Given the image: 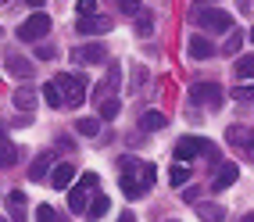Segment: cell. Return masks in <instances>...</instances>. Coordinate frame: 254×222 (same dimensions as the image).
I'll return each mask as SVG.
<instances>
[{"label":"cell","instance_id":"cell-1","mask_svg":"<svg viewBox=\"0 0 254 222\" xmlns=\"http://www.w3.org/2000/svg\"><path fill=\"white\" fill-rule=\"evenodd\" d=\"M118 168H122V179H118V186H122V194L129 201H136L143 197L150 186H154V176H158V168L150 165V161H136V158H122L118 161Z\"/></svg>","mask_w":254,"mask_h":222},{"label":"cell","instance_id":"cell-2","mask_svg":"<svg viewBox=\"0 0 254 222\" xmlns=\"http://www.w3.org/2000/svg\"><path fill=\"white\" fill-rule=\"evenodd\" d=\"M190 22L197 29H208V32H229L233 29V18L222 11V7H208V4H197L190 11Z\"/></svg>","mask_w":254,"mask_h":222},{"label":"cell","instance_id":"cell-3","mask_svg":"<svg viewBox=\"0 0 254 222\" xmlns=\"http://www.w3.org/2000/svg\"><path fill=\"white\" fill-rule=\"evenodd\" d=\"M54 86H58V93H61V104L79 108L82 100H86V79H82V75H68V72H61V75L54 79Z\"/></svg>","mask_w":254,"mask_h":222},{"label":"cell","instance_id":"cell-4","mask_svg":"<svg viewBox=\"0 0 254 222\" xmlns=\"http://www.w3.org/2000/svg\"><path fill=\"white\" fill-rule=\"evenodd\" d=\"M190 104L193 108H218V104H222L218 82H193V86H190Z\"/></svg>","mask_w":254,"mask_h":222},{"label":"cell","instance_id":"cell-5","mask_svg":"<svg viewBox=\"0 0 254 222\" xmlns=\"http://www.w3.org/2000/svg\"><path fill=\"white\" fill-rule=\"evenodd\" d=\"M47 32H50V18H47L43 11H36L32 18H25V22L18 25V40H22V43H36V40L47 36Z\"/></svg>","mask_w":254,"mask_h":222},{"label":"cell","instance_id":"cell-6","mask_svg":"<svg viewBox=\"0 0 254 222\" xmlns=\"http://www.w3.org/2000/svg\"><path fill=\"white\" fill-rule=\"evenodd\" d=\"M97 172H82V179H79V186L75 190H68V208L72 212H82L86 208V201H90V190H97Z\"/></svg>","mask_w":254,"mask_h":222},{"label":"cell","instance_id":"cell-7","mask_svg":"<svg viewBox=\"0 0 254 222\" xmlns=\"http://www.w3.org/2000/svg\"><path fill=\"white\" fill-rule=\"evenodd\" d=\"M204 150H211V140H204V136H183V140H176V161L200 158Z\"/></svg>","mask_w":254,"mask_h":222},{"label":"cell","instance_id":"cell-8","mask_svg":"<svg viewBox=\"0 0 254 222\" xmlns=\"http://www.w3.org/2000/svg\"><path fill=\"white\" fill-rule=\"evenodd\" d=\"M104 58H108L104 43H82V47L72 50V65H100Z\"/></svg>","mask_w":254,"mask_h":222},{"label":"cell","instance_id":"cell-9","mask_svg":"<svg viewBox=\"0 0 254 222\" xmlns=\"http://www.w3.org/2000/svg\"><path fill=\"white\" fill-rule=\"evenodd\" d=\"M111 18H100V14H86V18L75 22V36H93V32H111Z\"/></svg>","mask_w":254,"mask_h":222},{"label":"cell","instance_id":"cell-10","mask_svg":"<svg viewBox=\"0 0 254 222\" xmlns=\"http://www.w3.org/2000/svg\"><path fill=\"white\" fill-rule=\"evenodd\" d=\"M72 176H75V165H68V161L50 165V172H47V179H50V186H54V190H68Z\"/></svg>","mask_w":254,"mask_h":222},{"label":"cell","instance_id":"cell-11","mask_svg":"<svg viewBox=\"0 0 254 222\" xmlns=\"http://www.w3.org/2000/svg\"><path fill=\"white\" fill-rule=\"evenodd\" d=\"M186 54H190L193 61H208L215 54V43L208 36H190V43H186Z\"/></svg>","mask_w":254,"mask_h":222},{"label":"cell","instance_id":"cell-12","mask_svg":"<svg viewBox=\"0 0 254 222\" xmlns=\"http://www.w3.org/2000/svg\"><path fill=\"white\" fill-rule=\"evenodd\" d=\"M118 79H122V68L111 65V68H108V79H100V86H97V100L115 97V93H118Z\"/></svg>","mask_w":254,"mask_h":222},{"label":"cell","instance_id":"cell-13","mask_svg":"<svg viewBox=\"0 0 254 222\" xmlns=\"http://www.w3.org/2000/svg\"><path fill=\"white\" fill-rule=\"evenodd\" d=\"M236 176H240V168H236L233 161H222V165L215 168V179L211 183H215V190H222V186H233L236 183Z\"/></svg>","mask_w":254,"mask_h":222},{"label":"cell","instance_id":"cell-14","mask_svg":"<svg viewBox=\"0 0 254 222\" xmlns=\"http://www.w3.org/2000/svg\"><path fill=\"white\" fill-rule=\"evenodd\" d=\"M11 100H14V108H18L22 115H29L32 108L40 104V97H36V90H29V86H18V90H14V97H11Z\"/></svg>","mask_w":254,"mask_h":222},{"label":"cell","instance_id":"cell-15","mask_svg":"<svg viewBox=\"0 0 254 222\" xmlns=\"http://www.w3.org/2000/svg\"><path fill=\"white\" fill-rule=\"evenodd\" d=\"M50 165H54V154H50V150H43V154H40L36 161H32V168H29V179H32V183H47Z\"/></svg>","mask_w":254,"mask_h":222},{"label":"cell","instance_id":"cell-16","mask_svg":"<svg viewBox=\"0 0 254 222\" xmlns=\"http://www.w3.org/2000/svg\"><path fill=\"white\" fill-rule=\"evenodd\" d=\"M82 212H86V219H90V222H100V219H104V215L111 212V201H108V194H97V197H93V201H90Z\"/></svg>","mask_w":254,"mask_h":222},{"label":"cell","instance_id":"cell-17","mask_svg":"<svg viewBox=\"0 0 254 222\" xmlns=\"http://www.w3.org/2000/svg\"><path fill=\"white\" fill-rule=\"evenodd\" d=\"M7 72H11L14 79H29L36 68H32V61H25V58H18V54H7Z\"/></svg>","mask_w":254,"mask_h":222},{"label":"cell","instance_id":"cell-18","mask_svg":"<svg viewBox=\"0 0 254 222\" xmlns=\"http://www.w3.org/2000/svg\"><path fill=\"white\" fill-rule=\"evenodd\" d=\"M197 215H200V222H222L226 208H222V204H211V201H200L197 204Z\"/></svg>","mask_w":254,"mask_h":222},{"label":"cell","instance_id":"cell-19","mask_svg":"<svg viewBox=\"0 0 254 222\" xmlns=\"http://www.w3.org/2000/svg\"><path fill=\"white\" fill-rule=\"evenodd\" d=\"M7 212H11L14 222H25V194H22V190L7 194Z\"/></svg>","mask_w":254,"mask_h":222},{"label":"cell","instance_id":"cell-20","mask_svg":"<svg viewBox=\"0 0 254 222\" xmlns=\"http://www.w3.org/2000/svg\"><path fill=\"white\" fill-rule=\"evenodd\" d=\"M168 126V118L161 115V111H147L143 118H140V129L143 133H158V129H165Z\"/></svg>","mask_w":254,"mask_h":222},{"label":"cell","instance_id":"cell-21","mask_svg":"<svg viewBox=\"0 0 254 222\" xmlns=\"http://www.w3.org/2000/svg\"><path fill=\"white\" fill-rule=\"evenodd\" d=\"M168 183H172V186H186V183H190V165L176 161L172 168H168Z\"/></svg>","mask_w":254,"mask_h":222},{"label":"cell","instance_id":"cell-22","mask_svg":"<svg viewBox=\"0 0 254 222\" xmlns=\"http://www.w3.org/2000/svg\"><path fill=\"white\" fill-rule=\"evenodd\" d=\"M18 158H22V150H18V147L7 144V140H0V168H11Z\"/></svg>","mask_w":254,"mask_h":222},{"label":"cell","instance_id":"cell-23","mask_svg":"<svg viewBox=\"0 0 254 222\" xmlns=\"http://www.w3.org/2000/svg\"><path fill=\"white\" fill-rule=\"evenodd\" d=\"M150 29H154V14H150L147 7H140L136 11V32L140 36H150Z\"/></svg>","mask_w":254,"mask_h":222},{"label":"cell","instance_id":"cell-24","mask_svg":"<svg viewBox=\"0 0 254 222\" xmlns=\"http://www.w3.org/2000/svg\"><path fill=\"white\" fill-rule=\"evenodd\" d=\"M226 136H229L233 144H244V150H247V158H251V129H244V126H233V129H229Z\"/></svg>","mask_w":254,"mask_h":222},{"label":"cell","instance_id":"cell-25","mask_svg":"<svg viewBox=\"0 0 254 222\" xmlns=\"http://www.w3.org/2000/svg\"><path fill=\"white\" fill-rule=\"evenodd\" d=\"M75 133H82V136H97V133H100V118H75Z\"/></svg>","mask_w":254,"mask_h":222},{"label":"cell","instance_id":"cell-26","mask_svg":"<svg viewBox=\"0 0 254 222\" xmlns=\"http://www.w3.org/2000/svg\"><path fill=\"white\" fill-rule=\"evenodd\" d=\"M118 108H122V104H118V97H104V100H100V118H115Z\"/></svg>","mask_w":254,"mask_h":222},{"label":"cell","instance_id":"cell-27","mask_svg":"<svg viewBox=\"0 0 254 222\" xmlns=\"http://www.w3.org/2000/svg\"><path fill=\"white\" fill-rule=\"evenodd\" d=\"M236 75H240V79H247L251 82V75H254V58L247 54V58H240V61H236Z\"/></svg>","mask_w":254,"mask_h":222},{"label":"cell","instance_id":"cell-28","mask_svg":"<svg viewBox=\"0 0 254 222\" xmlns=\"http://www.w3.org/2000/svg\"><path fill=\"white\" fill-rule=\"evenodd\" d=\"M36 222H61V215L54 212V204H40V208H36Z\"/></svg>","mask_w":254,"mask_h":222},{"label":"cell","instance_id":"cell-29","mask_svg":"<svg viewBox=\"0 0 254 222\" xmlns=\"http://www.w3.org/2000/svg\"><path fill=\"white\" fill-rule=\"evenodd\" d=\"M40 93H43V100H47L50 108H61V93H58V86H54V82H47V86H43Z\"/></svg>","mask_w":254,"mask_h":222},{"label":"cell","instance_id":"cell-30","mask_svg":"<svg viewBox=\"0 0 254 222\" xmlns=\"http://www.w3.org/2000/svg\"><path fill=\"white\" fill-rule=\"evenodd\" d=\"M115 4H118V7H122L126 14H136V11L143 7V0H115Z\"/></svg>","mask_w":254,"mask_h":222},{"label":"cell","instance_id":"cell-31","mask_svg":"<svg viewBox=\"0 0 254 222\" xmlns=\"http://www.w3.org/2000/svg\"><path fill=\"white\" fill-rule=\"evenodd\" d=\"M79 18H86V14H97V0H79Z\"/></svg>","mask_w":254,"mask_h":222},{"label":"cell","instance_id":"cell-32","mask_svg":"<svg viewBox=\"0 0 254 222\" xmlns=\"http://www.w3.org/2000/svg\"><path fill=\"white\" fill-rule=\"evenodd\" d=\"M36 58H40V61H50V58H54V47H50V43H40V47H36Z\"/></svg>","mask_w":254,"mask_h":222},{"label":"cell","instance_id":"cell-33","mask_svg":"<svg viewBox=\"0 0 254 222\" xmlns=\"http://www.w3.org/2000/svg\"><path fill=\"white\" fill-rule=\"evenodd\" d=\"M233 100H240V104H244V100H251V86H236V90H233Z\"/></svg>","mask_w":254,"mask_h":222},{"label":"cell","instance_id":"cell-34","mask_svg":"<svg viewBox=\"0 0 254 222\" xmlns=\"http://www.w3.org/2000/svg\"><path fill=\"white\" fill-rule=\"evenodd\" d=\"M197 197H200L197 186H186V190H183V201H197Z\"/></svg>","mask_w":254,"mask_h":222},{"label":"cell","instance_id":"cell-35","mask_svg":"<svg viewBox=\"0 0 254 222\" xmlns=\"http://www.w3.org/2000/svg\"><path fill=\"white\" fill-rule=\"evenodd\" d=\"M233 50H240V36H229L226 40V54H233Z\"/></svg>","mask_w":254,"mask_h":222},{"label":"cell","instance_id":"cell-36","mask_svg":"<svg viewBox=\"0 0 254 222\" xmlns=\"http://www.w3.org/2000/svg\"><path fill=\"white\" fill-rule=\"evenodd\" d=\"M236 7H240V14H251V0H236Z\"/></svg>","mask_w":254,"mask_h":222},{"label":"cell","instance_id":"cell-37","mask_svg":"<svg viewBox=\"0 0 254 222\" xmlns=\"http://www.w3.org/2000/svg\"><path fill=\"white\" fill-rule=\"evenodd\" d=\"M118 222H132V212H126V215H122V219H118Z\"/></svg>","mask_w":254,"mask_h":222},{"label":"cell","instance_id":"cell-38","mask_svg":"<svg viewBox=\"0 0 254 222\" xmlns=\"http://www.w3.org/2000/svg\"><path fill=\"white\" fill-rule=\"evenodd\" d=\"M25 4H29V7H40V4H43V0H25Z\"/></svg>","mask_w":254,"mask_h":222},{"label":"cell","instance_id":"cell-39","mask_svg":"<svg viewBox=\"0 0 254 222\" xmlns=\"http://www.w3.org/2000/svg\"><path fill=\"white\" fill-rule=\"evenodd\" d=\"M240 222H251V212H247V215H244V219H240Z\"/></svg>","mask_w":254,"mask_h":222},{"label":"cell","instance_id":"cell-40","mask_svg":"<svg viewBox=\"0 0 254 222\" xmlns=\"http://www.w3.org/2000/svg\"><path fill=\"white\" fill-rule=\"evenodd\" d=\"M0 222H7V219H0Z\"/></svg>","mask_w":254,"mask_h":222},{"label":"cell","instance_id":"cell-41","mask_svg":"<svg viewBox=\"0 0 254 222\" xmlns=\"http://www.w3.org/2000/svg\"><path fill=\"white\" fill-rule=\"evenodd\" d=\"M172 222H176V219H172Z\"/></svg>","mask_w":254,"mask_h":222}]
</instances>
